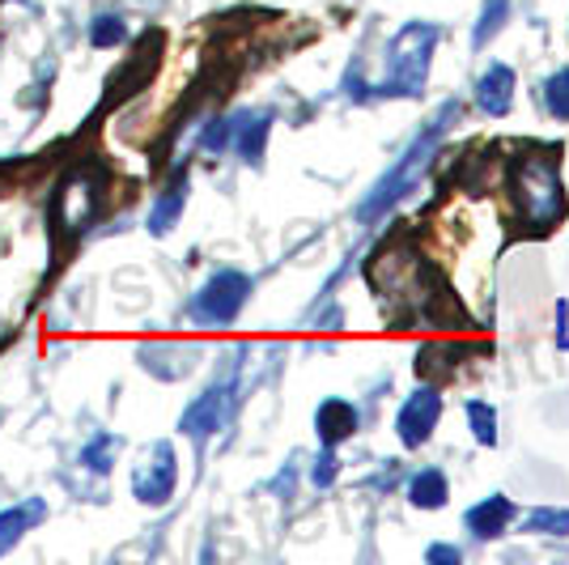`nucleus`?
I'll return each instance as SVG.
<instances>
[{
    "instance_id": "nucleus-1",
    "label": "nucleus",
    "mask_w": 569,
    "mask_h": 565,
    "mask_svg": "<svg viewBox=\"0 0 569 565\" xmlns=\"http://www.w3.org/2000/svg\"><path fill=\"white\" fill-rule=\"evenodd\" d=\"M557 166H561L557 149L522 153L515 162V196H519L527 235H545L566 217V188H561V170Z\"/></svg>"
},
{
    "instance_id": "nucleus-2",
    "label": "nucleus",
    "mask_w": 569,
    "mask_h": 565,
    "mask_svg": "<svg viewBox=\"0 0 569 565\" xmlns=\"http://www.w3.org/2000/svg\"><path fill=\"white\" fill-rule=\"evenodd\" d=\"M451 119H459V102H447V107H442V111L433 116V123H429L426 132H421V137L412 141V149H408V153L400 158V166H396L391 175H382L379 188H375L370 196H366V205L357 209L361 217H366V221H370V217H379V212L387 209L391 200H400L403 191H408L412 184H417V175L426 170L429 158H433V149H438V145H442V137H447Z\"/></svg>"
},
{
    "instance_id": "nucleus-3",
    "label": "nucleus",
    "mask_w": 569,
    "mask_h": 565,
    "mask_svg": "<svg viewBox=\"0 0 569 565\" xmlns=\"http://www.w3.org/2000/svg\"><path fill=\"white\" fill-rule=\"evenodd\" d=\"M433 48H438V30L433 26H403L391 51H387V81L379 86V95H421Z\"/></svg>"
},
{
    "instance_id": "nucleus-4",
    "label": "nucleus",
    "mask_w": 569,
    "mask_h": 565,
    "mask_svg": "<svg viewBox=\"0 0 569 565\" xmlns=\"http://www.w3.org/2000/svg\"><path fill=\"white\" fill-rule=\"evenodd\" d=\"M247 294H251V281L242 277V272H217L213 281L204 285L200 294H196V303H191V319L196 324H230L242 303H247Z\"/></svg>"
},
{
    "instance_id": "nucleus-5",
    "label": "nucleus",
    "mask_w": 569,
    "mask_h": 565,
    "mask_svg": "<svg viewBox=\"0 0 569 565\" xmlns=\"http://www.w3.org/2000/svg\"><path fill=\"white\" fill-rule=\"evenodd\" d=\"M174 480H179L174 450H170V443H158V447L144 450V459L132 472V494L141 497L144 506H162L174 494Z\"/></svg>"
},
{
    "instance_id": "nucleus-6",
    "label": "nucleus",
    "mask_w": 569,
    "mask_h": 565,
    "mask_svg": "<svg viewBox=\"0 0 569 565\" xmlns=\"http://www.w3.org/2000/svg\"><path fill=\"white\" fill-rule=\"evenodd\" d=\"M438 413H442V400L433 391H417L412 400L403 404L400 422H396L403 447H421L429 434H433V425H438Z\"/></svg>"
},
{
    "instance_id": "nucleus-7",
    "label": "nucleus",
    "mask_w": 569,
    "mask_h": 565,
    "mask_svg": "<svg viewBox=\"0 0 569 565\" xmlns=\"http://www.w3.org/2000/svg\"><path fill=\"white\" fill-rule=\"evenodd\" d=\"M226 408H230V387H213V391H204V400H196L188 413H183V434H191V438L213 434L217 425L226 422Z\"/></svg>"
},
{
    "instance_id": "nucleus-8",
    "label": "nucleus",
    "mask_w": 569,
    "mask_h": 565,
    "mask_svg": "<svg viewBox=\"0 0 569 565\" xmlns=\"http://www.w3.org/2000/svg\"><path fill=\"white\" fill-rule=\"evenodd\" d=\"M476 98H480V107L489 116H506L510 102H515V72L506 69V65H489V72L476 86Z\"/></svg>"
},
{
    "instance_id": "nucleus-9",
    "label": "nucleus",
    "mask_w": 569,
    "mask_h": 565,
    "mask_svg": "<svg viewBox=\"0 0 569 565\" xmlns=\"http://www.w3.org/2000/svg\"><path fill=\"white\" fill-rule=\"evenodd\" d=\"M315 425H319V438H323L328 447H336L340 438H349V434L357 429V408L349 400L319 404V417H315Z\"/></svg>"
},
{
    "instance_id": "nucleus-10",
    "label": "nucleus",
    "mask_w": 569,
    "mask_h": 565,
    "mask_svg": "<svg viewBox=\"0 0 569 565\" xmlns=\"http://www.w3.org/2000/svg\"><path fill=\"white\" fill-rule=\"evenodd\" d=\"M510 518H515V506L506 497H489V502H480V506L468 511V527H472L480 541H493V536L506 532Z\"/></svg>"
},
{
    "instance_id": "nucleus-11",
    "label": "nucleus",
    "mask_w": 569,
    "mask_h": 565,
    "mask_svg": "<svg viewBox=\"0 0 569 565\" xmlns=\"http://www.w3.org/2000/svg\"><path fill=\"white\" fill-rule=\"evenodd\" d=\"M39 518H43V502H22V506L4 511V515H0V548H13Z\"/></svg>"
},
{
    "instance_id": "nucleus-12",
    "label": "nucleus",
    "mask_w": 569,
    "mask_h": 565,
    "mask_svg": "<svg viewBox=\"0 0 569 565\" xmlns=\"http://www.w3.org/2000/svg\"><path fill=\"white\" fill-rule=\"evenodd\" d=\"M263 141H268V116H242V123H234V149L247 162H260Z\"/></svg>"
},
{
    "instance_id": "nucleus-13",
    "label": "nucleus",
    "mask_w": 569,
    "mask_h": 565,
    "mask_svg": "<svg viewBox=\"0 0 569 565\" xmlns=\"http://www.w3.org/2000/svg\"><path fill=\"white\" fill-rule=\"evenodd\" d=\"M412 506H421V511H438L442 502H447V476L438 468H426L417 480H412Z\"/></svg>"
},
{
    "instance_id": "nucleus-14",
    "label": "nucleus",
    "mask_w": 569,
    "mask_h": 565,
    "mask_svg": "<svg viewBox=\"0 0 569 565\" xmlns=\"http://www.w3.org/2000/svg\"><path fill=\"white\" fill-rule=\"evenodd\" d=\"M183 200H188V184L179 179V184L170 188V196H162V200H158V209H153V217H149L153 235H167L170 221H174V217H179V209H183Z\"/></svg>"
},
{
    "instance_id": "nucleus-15",
    "label": "nucleus",
    "mask_w": 569,
    "mask_h": 565,
    "mask_svg": "<svg viewBox=\"0 0 569 565\" xmlns=\"http://www.w3.org/2000/svg\"><path fill=\"white\" fill-rule=\"evenodd\" d=\"M506 13H510V0H485L480 22H476V48H485V43L498 34L501 22H506Z\"/></svg>"
},
{
    "instance_id": "nucleus-16",
    "label": "nucleus",
    "mask_w": 569,
    "mask_h": 565,
    "mask_svg": "<svg viewBox=\"0 0 569 565\" xmlns=\"http://www.w3.org/2000/svg\"><path fill=\"white\" fill-rule=\"evenodd\" d=\"M468 417H472L476 443L493 447V443H498V417H493V408H489V404H480V400H472V404H468Z\"/></svg>"
},
{
    "instance_id": "nucleus-17",
    "label": "nucleus",
    "mask_w": 569,
    "mask_h": 565,
    "mask_svg": "<svg viewBox=\"0 0 569 565\" xmlns=\"http://www.w3.org/2000/svg\"><path fill=\"white\" fill-rule=\"evenodd\" d=\"M522 527L540 536H569V511H536Z\"/></svg>"
},
{
    "instance_id": "nucleus-18",
    "label": "nucleus",
    "mask_w": 569,
    "mask_h": 565,
    "mask_svg": "<svg viewBox=\"0 0 569 565\" xmlns=\"http://www.w3.org/2000/svg\"><path fill=\"white\" fill-rule=\"evenodd\" d=\"M548 111L557 119H569V69L548 77Z\"/></svg>"
},
{
    "instance_id": "nucleus-19",
    "label": "nucleus",
    "mask_w": 569,
    "mask_h": 565,
    "mask_svg": "<svg viewBox=\"0 0 569 565\" xmlns=\"http://www.w3.org/2000/svg\"><path fill=\"white\" fill-rule=\"evenodd\" d=\"M123 34H128V30H123L119 18H98V22L90 26V43H94V48H116V43H123Z\"/></svg>"
},
{
    "instance_id": "nucleus-20",
    "label": "nucleus",
    "mask_w": 569,
    "mask_h": 565,
    "mask_svg": "<svg viewBox=\"0 0 569 565\" xmlns=\"http://www.w3.org/2000/svg\"><path fill=\"white\" fill-rule=\"evenodd\" d=\"M111 450H116V438H94V447L86 450L81 459H86V468L90 472H107L111 468Z\"/></svg>"
},
{
    "instance_id": "nucleus-21",
    "label": "nucleus",
    "mask_w": 569,
    "mask_h": 565,
    "mask_svg": "<svg viewBox=\"0 0 569 565\" xmlns=\"http://www.w3.org/2000/svg\"><path fill=\"white\" fill-rule=\"evenodd\" d=\"M332 476H336V459H332V455H323V459L315 464V485H328Z\"/></svg>"
},
{
    "instance_id": "nucleus-22",
    "label": "nucleus",
    "mask_w": 569,
    "mask_h": 565,
    "mask_svg": "<svg viewBox=\"0 0 569 565\" xmlns=\"http://www.w3.org/2000/svg\"><path fill=\"white\" fill-rule=\"evenodd\" d=\"M429 557H433V562H459V548H433Z\"/></svg>"
}]
</instances>
